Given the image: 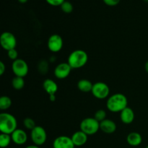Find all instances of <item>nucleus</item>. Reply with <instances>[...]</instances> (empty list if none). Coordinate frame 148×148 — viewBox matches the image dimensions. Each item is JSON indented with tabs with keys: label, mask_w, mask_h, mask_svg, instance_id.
I'll return each mask as SVG.
<instances>
[{
	"label": "nucleus",
	"mask_w": 148,
	"mask_h": 148,
	"mask_svg": "<svg viewBox=\"0 0 148 148\" xmlns=\"http://www.w3.org/2000/svg\"><path fill=\"white\" fill-rule=\"evenodd\" d=\"M12 101L11 98L6 95H3L0 98V109L1 111H6L11 107Z\"/></svg>",
	"instance_id": "nucleus-19"
},
{
	"label": "nucleus",
	"mask_w": 148,
	"mask_h": 148,
	"mask_svg": "<svg viewBox=\"0 0 148 148\" xmlns=\"http://www.w3.org/2000/svg\"><path fill=\"white\" fill-rule=\"evenodd\" d=\"M46 2L50 5L53 6V7H57V6H61L65 0H46Z\"/></svg>",
	"instance_id": "nucleus-26"
},
{
	"label": "nucleus",
	"mask_w": 148,
	"mask_h": 148,
	"mask_svg": "<svg viewBox=\"0 0 148 148\" xmlns=\"http://www.w3.org/2000/svg\"><path fill=\"white\" fill-rule=\"evenodd\" d=\"M91 92L95 98L103 100L108 97L110 93V88L105 82H98L93 84Z\"/></svg>",
	"instance_id": "nucleus-6"
},
{
	"label": "nucleus",
	"mask_w": 148,
	"mask_h": 148,
	"mask_svg": "<svg viewBox=\"0 0 148 148\" xmlns=\"http://www.w3.org/2000/svg\"><path fill=\"white\" fill-rule=\"evenodd\" d=\"M103 1L106 5L110 6V7H114V6L117 5L121 0H103Z\"/></svg>",
	"instance_id": "nucleus-27"
},
{
	"label": "nucleus",
	"mask_w": 148,
	"mask_h": 148,
	"mask_svg": "<svg viewBox=\"0 0 148 148\" xmlns=\"http://www.w3.org/2000/svg\"><path fill=\"white\" fill-rule=\"evenodd\" d=\"M11 141L12 137L10 134H4V133L0 134V147L1 148L8 147Z\"/></svg>",
	"instance_id": "nucleus-21"
},
{
	"label": "nucleus",
	"mask_w": 148,
	"mask_h": 148,
	"mask_svg": "<svg viewBox=\"0 0 148 148\" xmlns=\"http://www.w3.org/2000/svg\"><path fill=\"white\" fill-rule=\"evenodd\" d=\"M63 39L59 35L53 34L49 37L48 40V48L53 53L60 51L63 48Z\"/></svg>",
	"instance_id": "nucleus-9"
},
{
	"label": "nucleus",
	"mask_w": 148,
	"mask_h": 148,
	"mask_svg": "<svg viewBox=\"0 0 148 148\" xmlns=\"http://www.w3.org/2000/svg\"><path fill=\"white\" fill-rule=\"evenodd\" d=\"M12 141L17 145H22L25 144L27 140V135L25 132L21 129H17L11 134Z\"/></svg>",
	"instance_id": "nucleus-13"
},
{
	"label": "nucleus",
	"mask_w": 148,
	"mask_h": 148,
	"mask_svg": "<svg viewBox=\"0 0 148 148\" xmlns=\"http://www.w3.org/2000/svg\"><path fill=\"white\" fill-rule=\"evenodd\" d=\"M23 124H24L25 127L27 130H33L35 127H36V122L34 120L31 118H26L23 121Z\"/></svg>",
	"instance_id": "nucleus-23"
},
{
	"label": "nucleus",
	"mask_w": 148,
	"mask_h": 148,
	"mask_svg": "<svg viewBox=\"0 0 148 148\" xmlns=\"http://www.w3.org/2000/svg\"><path fill=\"white\" fill-rule=\"evenodd\" d=\"M145 1H147V2H148V0H145Z\"/></svg>",
	"instance_id": "nucleus-32"
},
{
	"label": "nucleus",
	"mask_w": 148,
	"mask_h": 148,
	"mask_svg": "<svg viewBox=\"0 0 148 148\" xmlns=\"http://www.w3.org/2000/svg\"><path fill=\"white\" fill-rule=\"evenodd\" d=\"M75 147L72 138L67 136H59L55 139L53 143V148H75Z\"/></svg>",
	"instance_id": "nucleus-11"
},
{
	"label": "nucleus",
	"mask_w": 148,
	"mask_h": 148,
	"mask_svg": "<svg viewBox=\"0 0 148 148\" xmlns=\"http://www.w3.org/2000/svg\"><path fill=\"white\" fill-rule=\"evenodd\" d=\"M60 7L62 12L66 13V14H69V13H71L73 11V5H72V4L70 1H65Z\"/></svg>",
	"instance_id": "nucleus-22"
},
{
	"label": "nucleus",
	"mask_w": 148,
	"mask_h": 148,
	"mask_svg": "<svg viewBox=\"0 0 148 148\" xmlns=\"http://www.w3.org/2000/svg\"><path fill=\"white\" fill-rule=\"evenodd\" d=\"M106 107L111 112H121L124 108L128 107V100L124 94H114L107 100Z\"/></svg>",
	"instance_id": "nucleus-1"
},
{
	"label": "nucleus",
	"mask_w": 148,
	"mask_h": 148,
	"mask_svg": "<svg viewBox=\"0 0 148 148\" xmlns=\"http://www.w3.org/2000/svg\"><path fill=\"white\" fill-rule=\"evenodd\" d=\"M12 69L16 77L24 78L28 73L29 67L25 61L21 59H17L15 61H13Z\"/></svg>",
	"instance_id": "nucleus-8"
},
{
	"label": "nucleus",
	"mask_w": 148,
	"mask_h": 148,
	"mask_svg": "<svg viewBox=\"0 0 148 148\" xmlns=\"http://www.w3.org/2000/svg\"><path fill=\"white\" fill-rule=\"evenodd\" d=\"M7 55H8L9 59L11 60L15 61L16 59H18V52L15 49H12L7 51Z\"/></svg>",
	"instance_id": "nucleus-25"
},
{
	"label": "nucleus",
	"mask_w": 148,
	"mask_h": 148,
	"mask_svg": "<svg viewBox=\"0 0 148 148\" xmlns=\"http://www.w3.org/2000/svg\"><path fill=\"white\" fill-rule=\"evenodd\" d=\"M43 87L44 90L49 95L51 101H54L56 100L55 94L58 90V85L56 82L51 79H46L43 82Z\"/></svg>",
	"instance_id": "nucleus-12"
},
{
	"label": "nucleus",
	"mask_w": 148,
	"mask_h": 148,
	"mask_svg": "<svg viewBox=\"0 0 148 148\" xmlns=\"http://www.w3.org/2000/svg\"><path fill=\"white\" fill-rule=\"evenodd\" d=\"M6 71V66L3 62H0V75H3Z\"/></svg>",
	"instance_id": "nucleus-28"
},
{
	"label": "nucleus",
	"mask_w": 148,
	"mask_h": 148,
	"mask_svg": "<svg viewBox=\"0 0 148 148\" xmlns=\"http://www.w3.org/2000/svg\"><path fill=\"white\" fill-rule=\"evenodd\" d=\"M17 1H18L20 3H21V4H25V3L27 2L28 0H17Z\"/></svg>",
	"instance_id": "nucleus-31"
},
{
	"label": "nucleus",
	"mask_w": 148,
	"mask_h": 148,
	"mask_svg": "<svg viewBox=\"0 0 148 148\" xmlns=\"http://www.w3.org/2000/svg\"><path fill=\"white\" fill-rule=\"evenodd\" d=\"M88 61V55L85 51L78 49L73 51L68 56L67 63L72 69H79L85 66Z\"/></svg>",
	"instance_id": "nucleus-3"
},
{
	"label": "nucleus",
	"mask_w": 148,
	"mask_h": 148,
	"mask_svg": "<svg viewBox=\"0 0 148 148\" xmlns=\"http://www.w3.org/2000/svg\"><path fill=\"white\" fill-rule=\"evenodd\" d=\"M25 148H40L39 146L36 145H29L27 147H26Z\"/></svg>",
	"instance_id": "nucleus-29"
},
{
	"label": "nucleus",
	"mask_w": 148,
	"mask_h": 148,
	"mask_svg": "<svg viewBox=\"0 0 148 148\" xmlns=\"http://www.w3.org/2000/svg\"><path fill=\"white\" fill-rule=\"evenodd\" d=\"M145 69L146 72L148 73V61L147 62L145 63Z\"/></svg>",
	"instance_id": "nucleus-30"
},
{
	"label": "nucleus",
	"mask_w": 148,
	"mask_h": 148,
	"mask_svg": "<svg viewBox=\"0 0 148 148\" xmlns=\"http://www.w3.org/2000/svg\"><path fill=\"white\" fill-rule=\"evenodd\" d=\"M88 135L79 130L74 133L71 138L75 147H81L88 142Z\"/></svg>",
	"instance_id": "nucleus-15"
},
{
	"label": "nucleus",
	"mask_w": 148,
	"mask_h": 148,
	"mask_svg": "<svg viewBox=\"0 0 148 148\" xmlns=\"http://www.w3.org/2000/svg\"><path fill=\"white\" fill-rule=\"evenodd\" d=\"M116 124L111 119H105L100 123V130L106 134H113L116 130Z\"/></svg>",
	"instance_id": "nucleus-14"
},
{
	"label": "nucleus",
	"mask_w": 148,
	"mask_h": 148,
	"mask_svg": "<svg viewBox=\"0 0 148 148\" xmlns=\"http://www.w3.org/2000/svg\"><path fill=\"white\" fill-rule=\"evenodd\" d=\"M79 127L81 131L85 133L87 135H93L100 130V122L95 118L88 117L84 119L81 121Z\"/></svg>",
	"instance_id": "nucleus-4"
},
{
	"label": "nucleus",
	"mask_w": 148,
	"mask_h": 148,
	"mask_svg": "<svg viewBox=\"0 0 148 148\" xmlns=\"http://www.w3.org/2000/svg\"><path fill=\"white\" fill-rule=\"evenodd\" d=\"M72 69V67L69 66L67 62L60 63L55 67L54 75L57 79H65L70 75Z\"/></svg>",
	"instance_id": "nucleus-10"
},
{
	"label": "nucleus",
	"mask_w": 148,
	"mask_h": 148,
	"mask_svg": "<svg viewBox=\"0 0 148 148\" xmlns=\"http://www.w3.org/2000/svg\"><path fill=\"white\" fill-rule=\"evenodd\" d=\"M12 85L17 90L23 89L25 86L24 78L15 76L12 80Z\"/></svg>",
	"instance_id": "nucleus-20"
},
{
	"label": "nucleus",
	"mask_w": 148,
	"mask_h": 148,
	"mask_svg": "<svg viewBox=\"0 0 148 148\" xmlns=\"http://www.w3.org/2000/svg\"><path fill=\"white\" fill-rule=\"evenodd\" d=\"M17 119L12 114L7 112L0 114V131L1 133L11 135L17 130Z\"/></svg>",
	"instance_id": "nucleus-2"
},
{
	"label": "nucleus",
	"mask_w": 148,
	"mask_h": 148,
	"mask_svg": "<svg viewBox=\"0 0 148 148\" xmlns=\"http://www.w3.org/2000/svg\"><path fill=\"white\" fill-rule=\"evenodd\" d=\"M92 86H93V84L90 81L86 79H80L77 83L78 89L83 92H91Z\"/></svg>",
	"instance_id": "nucleus-18"
},
{
	"label": "nucleus",
	"mask_w": 148,
	"mask_h": 148,
	"mask_svg": "<svg viewBox=\"0 0 148 148\" xmlns=\"http://www.w3.org/2000/svg\"><path fill=\"white\" fill-rule=\"evenodd\" d=\"M145 148H148V145H147V147H146Z\"/></svg>",
	"instance_id": "nucleus-33"
},
{
	"label": "nucleus",
	"mask_w": 148,
	"mask_h": 148,
	"mask_svg": "<svg viewBox=\"0 0 148 148\" xmlns=\"http://www.w3.org/2000/svg\"><path fill=\"white\" fill-rule=\"evenodd\" d=\"M94 118H95L97 121H99V122L101 123V121H103V120L106 119V112L103 109L98 110V111H97L96 112H95Z\"/></svg>",
	"instance_id": "nucleus-24"
},
{
	"label": "nucleus",
	"mask_w": 148,
	"mask_h": 148,
	"mask_svg": "<svg viewBox=\"0 0 148 148\" xmlns=\"http://www.w3.org/2000/svg\"><path fill=\"white\" fill-rule=\"evenodd\" d=\"M120 119L124 124H131L134 120V111L130 107H127L121 112H120Z\"/></svg>",
	"instance_id": "nucleus-16"
},
{
	"label": "nucleus",
	"mask_w": 148,
	"mask_h": 148,
	"mask_svg": "<svg viewBox=\"0 0 148 148\" xmlns=\"http://www.w3.org/2000/svg\"><path fill=\"white\" fill-rule=\"evenodd\" d=\"M127 141L130 145L132 147H137L139 146L143 142V138H142L141 134H139L138 132H131L127 135Z\"/></svg>",
	"instance_id": "nucleus-17"
},
{
	"label": "nucleus",
	"mask_w": 148,
	"mask_h": 148,
	"mask_svg": "<svg viewBox=\"0 0 148 148\" xmlns=\"http://www.w3.org/2000/svg\"><path fill=\"white\" fill-rule=\"evenodd\" d=\"M30 137L34 145L37 146L43 145L47 140V133L43 127L36 126L33 130H31Z\"/></svg>",
	"instance_id": "nucleus-5"
},
{
	"label": "nucleus",
	"mask_w": 148,
	"mask_h": 148,
	"mask_svg": "<svg viewBox=\"0 0 148 148\" xmlns=\"http://www.w3.org/2000/svg\"><path fill=\"white\" fill-rule=\"evenodd\" d=\"M0 43L1 47L8 51L15 49L17 46V39L14 34L10 32H4L0 36Z\"/></svg>",
	"instance_id": "nucleus-7"
}]
</instances>
